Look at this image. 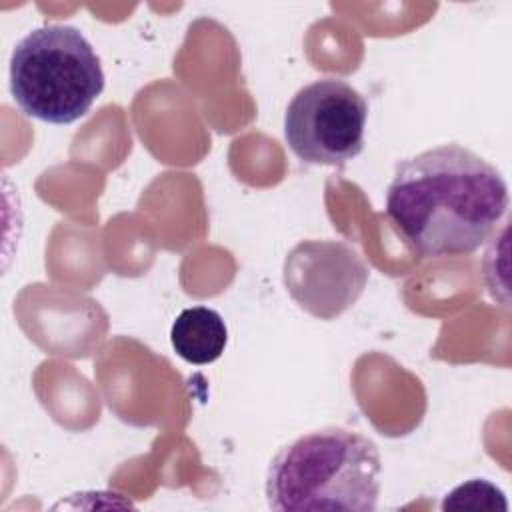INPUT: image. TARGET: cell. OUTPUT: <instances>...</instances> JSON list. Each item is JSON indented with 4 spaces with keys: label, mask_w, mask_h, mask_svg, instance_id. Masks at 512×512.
<instances>
[{
    "label": "cell",
    "mask_w": 512,
    "mask_h": 512,
    "mask_svg": "<svg viewBox=\"0 0 512 512\" xmlns=\"http://www.w3.org/2000/svg\"><path fill=\"white\" fill-rule=\"evenodd\" d=\"M508 202L504 176L454 142L398 162L386 190L388 218L428 260L476 252L504 218Z\"/></svg>",
    "instance_id": "cell-1"
},
{
    "label": "cell",
    "mask_w": 512,
    "mask_h": 512,
    "mask_svg": "<svg viewBox=\"0 0 512 512\" xmlns=\"http://www.w3.org/2000/svg\"><path fill=\"white\" fill-rule=\"evenodd\" d=\"M380 474L382 460L374 440L342 426H324L274 454L266 498L280 512H374Z\"/></svg>",
    "instance_id": "cell-2"
},
{
    "label": "cell",
    "mask_w": 512,
    "mask_h": 512,
    "mask_svg": "<svg viewBox=\"0 0 512 512\" xmlns=\"http://www.w3.org/2000/svg\"><path fill=\"white\" fill-rule=\"evenodd\" d=\"M104 90L100 58L68 24H46L22 36L10 56V94L30 118L72 124Z\"/></svg>",
    "instance_id": "cell-3"
},
{
    "label": "cell",
    "mask_w": 512,
    "mask_h": 512,
    "mask_svg": "<svg viewBox=\"0 0 512 512\" xmlns=\"http://www.w3.org/2000/svg\"><path fill=\"white\" fill-rule=\"evenodd\" d=\"M368 104L342 78L302 86L284 112V140L304 164L344 168L364 150Z\"/></svg>",
    "instance_id": "cell-4"
},
{
    "label": "cell",
    "mask_w": 512,
    "mask_h": 512,
    "mask_svg": "<svg viewBox=\"0 0 512 512\" xmlns=\"http://www.w3.org/2000/svg\"><path fill=\"white\" fill-rule=\"evenodd\" d=\"M370 268L364 258L342 240H302L282 266V280L290 298L314 318L334 320L364 294Z\"/></svg>",
    "instance_id": "cell-5"
},
{
    "label": "cell",
    "mask_w": 512,
    "mask_h": 512,
    "mask_svg": "<svg viewBox=\"0 0 512 512\" xmlns=\"http://www.w3.org/2000/svg\"><path fill=\"white\" fill-rule=\"evenodd\" d=\"M176 354L196 366L218 360L228 342V328L220 312L208 306L184 308L170 328Z\"/></svg>",
    "instance_id": "cell-6"
},
{
    "label": "cell",
    "mask_w": 512,
    "mask_h": 512,
    "mask_svg": "<svg viewBox=\"0 0 512 512\" xmlns=\"http://www.w3.org/2000/svg\"><path fill=\"white\" fill-rule=\"evenodd\" d=\"M442 510H472V512H506L508 502L504 498V492L484 480V478H472L454 490H450L442 500Z\"/></svg>",
    "instance_id": "cell-7"
}]
</instances>
